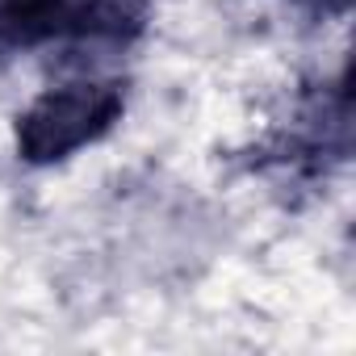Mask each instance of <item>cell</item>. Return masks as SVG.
<instances>
[{"mask_svg": "<svg viewBox=\"0 0 356 356\" xmlns=\"http://www.w3.org/2000/svg\"><path fill=\"white\" fill-rule=\"evenodd\" d=\"M122 118L118 84H67L42 92L17 122V151L30 163H55L97 143Z\"/></svg>", "mask_w": 356, "mask_h": 356, "instance_id": "obj_1", "label": "cell"}, {"mask_svg": "<svg viewBox=\"0 0 356 356\" xmlns=\"http://www.w3.org/2000/svg\"><path fill=\"white\" fill-rule=\"evenodd\" d=\"M122 13L109 0H0V34L9 42H47L59 34L118 30Z\"/></svg>", "mask_w": 356, "mask_h": 356, "instance_id": "obj_2", "label": "cell"}, {"mask_svg": "<svg viewBox=\"0 0 356 356\" xmlns=\"http://www.w3.org/2000/svg\"><path fill=\"white\" fill-rule=\"evenodd\" d=\"M323 9H348V0H318Z\"/></svg>", "mask_w": 356, "mask_h": 356, "instance_id": "obj_3", "label": "cell"}]
</instances>
